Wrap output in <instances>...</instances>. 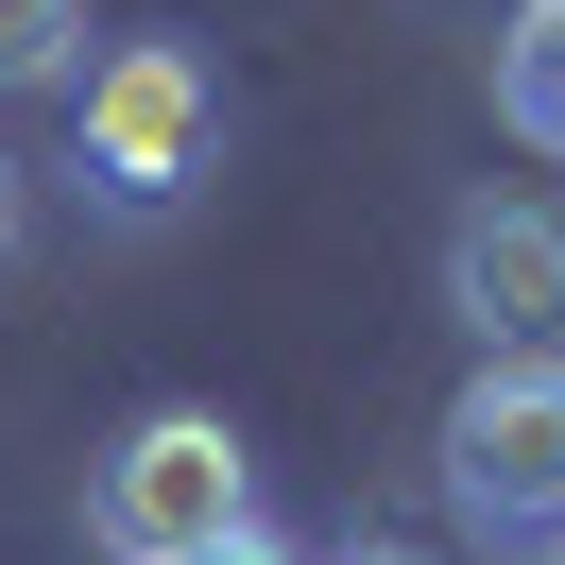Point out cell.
Instances as JSON below:
<instances>
[{
    "label": "cell",
    "instance_id": "1",
    "mask_svg": "<svg viewBox=\"0 0 565 565\" xmlns=\"http://www.w3.org/2000/svg\"><path fill=\"white\" fill-rule=\"evenodd\" d=\"M70 172H86V206H104V223H172L189 189L223 172V86H206V52H189V35H120L104 70H86Z\"/></svg>",
    "mask_w": 565,
    "mask_h": 565
},
{
    "label": "cell",
    "instance_id": "2",
    "mask_svg": "<svg viewBox=\"0 0 565 565\" xmlns=\"http://www.w3.org/2000/svg\"><path fill=\"white\" fill-rule=\"evenodd\" d=\"M223 531H257V446L223 412H138L104 446V480H86V548L104 565H189Z\"/></svg>",
    "mask_w": 565,
    "mask_h": 565
},
{
    "label": "cell",
    "instance_id": "3",
    "mask_svg": "<svg viewBox=\"0 0 565 565\" xmlns=\"http://www.w3.org/2000/svg\"><path fill=\"white\" fill-rule=\"evenodd\" d=\"M428 446H446V514L480 531V548L565 531V360H480Z\"/></svg>",
    "mask_w": 565,
    "mask_h": 565
},
{
    "label": "cell",
    "instance_id": "4",
    "mask_svg": "<svg viewBox=\"0 0 565 565\" xmlns=\"http://www.w3.org/2000/svg\"><path fill=\"white\" fill-rule=\"evenodd\" d=\"M446 309H462L480 360H565V206L548 189L446 206Z\"/></svg>",
    "mask_w": 565,
    "mask_h": 565
},
{
    "label": "cell",
    "instance_id": "5",
    "mask_svg": "<svg viewBox=\"0 0 565 565\" xmlns=\"http://www.w3.org/2000/svg\"><path fill=\"white\" fill-rule=\"evenodd\" d=\"M497 120L531 154H565V0H514V35H497Z\"/></svg>",
    "mask_w": 565,
    "mask_h": 565
},
{
    "label": "cell",
    "instance_id": "6",
    "mask_svg": "<svg viewBox=\"0 0 565 565\" xmlns=\"http://www.w3.org/2000/svg\"><path fill=\"white\" fill-rule=\"evenodd\" d=\"M0 86H86V0H0Z\"/></svg>",
    "mask_w": 565,
    "mask_h": 565
},
{
    "label": "cell",
    "instance_id": "7",
    "mask_svg": "<svg viewBox=\"0 0 565 565\" xmlns=\"http://www.w3.org/2000/svg\"><path fill=\"white\" fill-rule=\"evenodd\" d=\"M18 241H35V172L0 154V275H18Z\"/></svg>",
    "mask_w": 565,
    "mask_h": 565
},
{
    "label": "cell",
    "instance_id": "8",
    "mask_svg": "<svg viewBox=\"0 0 565 565\" xmlns=\"http://www.w3.org/2000/svg\"><path fill=\"white\" fill-rule=\"evenodd\" d=\"M189 565H309L291 531H223V548H189Z\"/></svg>",
    "mask_w": 565,
    "mask_h": 565
},
{
    "label": "cell",
    "instance_id": "9",
    "mask_svg": "<svg viewBox=\"0 0 565 565\" xmlns=\"http://www.w3.org/2000/svg\"><path fill=\"white\" fill-rule=\"evenodd\" d=\"M309 565H428V548H394V531H360V548H309Z\"/></svg>",
    "mask_w": 565,
    "mask_h": 565
},
{
    "label": "cell",
    "instance_id": "10",
    "mask_svg": "<svg viewBox=\"0 0 565 565\" xmlns=\"http://www.w3.org/2000/svg\"><path fill=\"white\" fill-rule=\"evenodd\" d=\"M531 565H565V531H531Z\"/></svg>",
    "mask_w": 565,
    "mask_h": 565
}]
</instances>
